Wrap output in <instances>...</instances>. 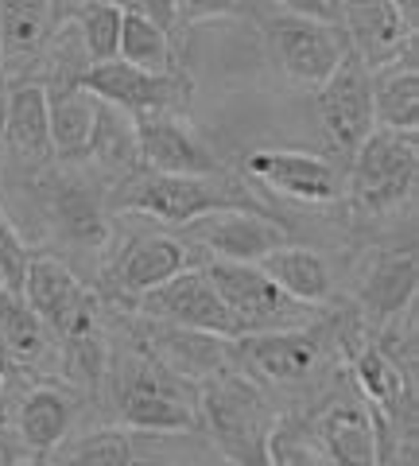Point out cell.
Returning <instances> with one entry per match:
<instances>
[{"label":"cell","mask_w":419,"mask_h":466,"mask_svg":"<svg viewBox=\"0 0 419 466\" xmlns=\"http://www.w3.org/2000/svg\"><path fill=\"white\" fill-rule=\"evenodd\" d=\"M256 268L264 272L284 296L307 303V308H326V303L334 299V276H330V265L323 260V253L307 249V245L287 241L280 249H272Z\"/></svg>","instance_id":"obj_25"},{"label":"cell","mask_w":419,"mask_h":466,"mask_svg":"<svg viewBox=\"0 0 419 466\" xmlns=\"http://www.w3.org/2000/svg\"><path fill=\"white\" fill-rule=\"evenodd\" d=\"M195 265H198V253L179 233L144 229V233H133V238L125 241V249L109 260L105 284L121 303H136L140 296H148L152 288L167 284L171 276H179Z\"/></svg>","instance_id":"obj_13"},{"label":"cell","mask_w":419,"mask_h":466,"mask_svg":"<svg viewBox=\"0 0 419 466\" xmlns=\"http://www.w3.org/2000/svg\"><path fill=\"white\" fill-rule=\"evenodd\" d=\"M20 466H59V462H51V455H27Z\"/></svg>","instance_id":"obj_39"},{"label":"cell","mask_w":419,"mask_h":466,"mask_svg":"<svg viewBox=\"0 0 419 466\" xmlns=\"http://www.w3.org/2000/svg\"><path fill=\"white\" fill-rule=\"evenodd\" d=\"M311 440L330 466H381L377 420L357 392L319 408V416L311 420Z\"/></svg>","instance_id":"obj_17"},{"label":"cell","mask_w":419,"mask_h":466,"mask_svg":"<svg viewBox=\"0 0 419 466\" xmlns=\"http://www.w3.org/2000/svg\"><path fill=\"white\" fill-rule=\"evenodd\" d=\"M198 424L229 466H272V440L280 431V412L237 366L198 385Z\"/></svg>","instance_id":"obj_2"},{"label":"cell","mask_w":419,"mask_h":466,"mask_svg":"<svg viewBox=\"0 0 419 466\" xmlns=\"http://www.w3.org/2000/svg\"><path fill=\"white\" fill-rule=\"evenodd\" d=\"M314 106H319V125L326 133L330 152H338V156H354L361 144L377 133L369 66L361 63L354 51L345 55L342 66L314 90Z\"/></svg>","instance_id":"obj_12"},{"label":"cell","mask_w":419,"mask_h":466,"mask_svg":"<svg viewBox=\"0 0 419 466\" xmlns=\"http://www.w3.org/2000/svg\"><path fill=\"white\" fill-rule=\"evenodd\" d=\"M0 140L5 148L32 167H47L51 152V133H47V94L39 82H16L8 86L5 97V121H0Z\"/></svg>","instance_id":"obj_22"},{"label":"cell","mask_w":419,"mask_h":466,"mask_svg":"<svg viewBox=\"0 0 419 466\" xmlns=\"http://www.w3.org/2000/svg\"><path fill=\"white\" fill-rule=\"evenodd\" d=\"M330 334H334V323L326 315L307 327L241 334L234 339L237 370L249 373L256 385H307L326 366Z\"/></svg>","instance_id":"obj_7"},{"label":"cell","mask_w":419,"mask_h":466,"mask_svg":"<svg viewBox=\"0 0 419 466\" xmlns=\"http://www.w3.org/2000/svg\"><path fill=\"white\" fill-rule=\"evenodd\" d=\"M90 159L97 164V171L117 187L121 179H128L133 171H140V159H136V125L133 116L113 109V106H101L97 113V133L90 144Z\"/></svg>","instance_id":"obj_27"},{"label":"cell","mask_w":419,"mask_h":466,"mask_svg":"<svg viewBox=\"0 0 419 466\" xmlns=\"http://www.w3.org/2000/svg\"><path fill=\"white\" fill-rule=\"evenodd\" d=\"M244 171L264 191L307 202V207H326V202H338L345 195V175L326 156H314V152L260 148L244 156Z\"/></svg>","instance_id":"obj_15"},{"label":"cell","mask_w":419,"mask_h":466,"mask_svg":"<svg viewBox=\"0 0 419 466\" xmlns=\"http://www.w3.org/2000/svg\"><path fill=\"white\" fill-rule=\"evenodd\" d=\"M0 342H5L12 361H16L24 373L39 370L43 361L55 354V339L47 334V327H43L32 315V308L8 288H0Z\"/></svg>","instance_id":"obj_26"},{"label":"cell","mask_w":419,"mask_h":466,"mask_svg":"<svg viewBox=\"0 0 419 466\" xmlns=\"http://www.w3.org/2000/svg\"><path fill=\"white\" fill-rule=\"evenodd\" d=\"M210 20H260L256 0H179V27Z\"/></svg>","instance_id":"obj_32"},{"label":"cell","mask_w":419,"mask_h":466,"mask_svg":"<svg viewBox=\"0 0 419 466\" xmlns=\"http://www.w3.org/2000/svg\"><path fill=\"white\" fill-rule=\"evenodd\" d=\"M78 404L82 392L63 381H35L16 400V420H12V431L20 435L27 455H55L75 428Z\"/></svg>","instance_id":"obj_19"},{"label":"cell","mask_w":419,"mask_h":466,"mask_svg":"<svg viewBox=\"0 0 419 466\" xmlns=\"http://www.w3.org/2000/svg\"><path fill=\"white\" fill-rule=\"evenodd\" d=\"M5 97H8V82H5V70H0V121H5Z\"/></svg>","instance_id":"obj_40"},{"label":"cell","mask_w":419,"mask_h":466,"mask_svg":"<svg viewBox=\"0 0 419 466\" xmlns=\"http://www.w3.org/2000/svg\"><path fill=\"white\" fill-rule=\"evenodd\" d=\"M27 459V447L20 443V435L12 431L8 420H0V466H20Z\"/></svg>","instance_id":"obj_36"},{"label":"cell","mask_w":419,"mask_h":466,"mask_svg":"<svg viewBox=\"0 0 419 466\" xmlns=\"http://www.w3.org/2000/svg\"><path fill=\"white\" fill-rule=\"evenodd\" d=\"M272 466H330V462L314 447H307V440H299V435H287L280 428L276 440H272Z\"/></svg>","instance_id":"obj_34"},{"label":"cell","mask_w":419,"mask_h":466,"mask_svg":"<svg viewBox=\"0 0 419 466\" xmlns=\"http://www.w3.org/2000/svg\"><path fill=\"white\" fill-rule=\"evenodd\" d=\"M20 299L47 327L55 346H70L101 330V296L70 272L66 260L51 253H32Z\"/></svg>","instance_id":"obj_5"},{"label":"cell","mask_w":419,"mask_h":466,"mask_svg":"<svg viewBox=\"0 0 419 466\" xmlns=\"http://www.w3.org/2000/svg\"><path fill=\"white\" fill-rule=\"evenodd\" d=\"M419 175V137L415 133H384L377 128L350 156L345 171V198L357 214H393L415 191Z\"/></svg>","instance_id":"obj_4"},{"label":"cell","mask_w":419,"mask_h":466,"mask_svg":"<svg viewBox=\"0 0 419 466\" xmlns=\"http://www.w3.org/2000/svg\"><path fill=\"white\" fill-rule=\"evenodd\" d=\"M179 238L206 260L225 265H260L272 249L292 241V233L272 210H218L183 226Z\"/></svg>","instance_id":"obj_10"},{"label":"cell","mask_w":419,"mask_h":466,"mask_svg":"<svg viewBox=\"0 0 419 466\" xmlns=\"http://www.w3.org/2000/svg\"><path fill=\"white\" fill-rule=\"evenodd\" d=\"M27 260H32V249H27V241L20 238L16 222H12L5 202H0V288H8V291H16L20 296Z\"/></svg>","instance_id":"obj_31"},{"label":"cell","mask_w":419,"mask_h":466,"mask_svg":"<svg viewBox=\"0 0 419 466\" xmlns=\"http://www.w3.org/2000/svg\"><path fill=\"white\" fill-rule=\"evenodd\" d=\"M136 125V159L140 171L160 175H225L214 144L186 121V113L140 116Z\"/></svg>","instance_id":"obj_14"},{"label":"cell","mask_w":419,"mask_h":466,"mask_svg":"<svg viewBox=\"0 0 419 466\" xmlns=\"http://www.w3.org/2000/svg\"><path fill=\"white\" fill-rule=\"evenodd\" d=\"M78 5H85V0H55V20H63L70 8H78Z\"/></svg>","instance_id":"obj_38"},{"label":"cell","mask_w":419,"mask_h":466,"mask_svg":"<svg viewBox=\"0 0 419 466\" xmlns=\"http://www.w3.org/2000/svg\"><path fill=\"white\" fill-rule=\"evenodd\" d=\"M43 94H47L51 152L59 159H66V164L90 159L101 101L94 94H85L82 86H43Z\"/></svg>","instance_id":"obj_23"},{"label":"cell","mask_w":419,"mask_h":466,"mask_svg":"<svg viewBox=\"0 0 419 466\" xmlns=\"http://www.w3.org/2000/svg\"><path fill=\"white\" fill-rule=\"evenodd\" d=\"M419 260L415 249H388L369 265L361 280V319L373 327H388L404 319L415 303Z\"/></svg>","instance_id":"obj_21"},{"label":"cell","mask_w":419,"mask_h":466,"mask_svg":"<svg viewBox=\"0 0 419 466\" xmlns=\"http://www.w3.org/2000/svg\"><path fill=\"white\" fill-rule=\"evenodd\" d=\"M39 195H43V210H47L51 226L63 241L90 253H101L109 245L113 226L105 210V191L94 179L70 171H51L39 183Z\"/></svg>","instance_id":"obj_16"},{"label":"cell","mask_w":419,"mask_h":466,"mask_svg":"<svg viewBox=\"0 0 419 466\" xmlns=\"http://www.w3.org/2000/svg\"><path fill=\"white\" fill-rule=\"evenodd\" d=\"M284 12H295V16H311V20H326L338 24V0H276ZM342 27V24H338Z\"/></svg>","instance_id":"obj_35"},{"label":"cell","mask_w":419,"mask_h":466,"mask_svg":"<svg viewBox=\"0 0 419 466\" xmlns=\"http://www.w3.org/2000/svg\"><path fill=\"white\" fill-rule=\"evenodd\" d=\"M59 466H136L133 431L125 428H97L66 451Z\"/></svg>","instance_id":"obj_30"},{"label":"cell","mask_w":419,"mask_h":466,"mask_svg":"<svg viewBox=\"0 0 419 466\" xmlns=\"http://www.w3.org/2000/svg\"><path fill=\"white\" fill-rule=\"evenodd\" d=\"M338 24L350 39V51L369 70L396 63L415 47V27L400 16L393 0H338Z\"/></svg>","instance_id":"obj_18"},{"label":"cell","mask_w":419,"mask_h":466,"mask_svg":"<svg viewBox=\"0 0 419 466\" xmlns=\"http://www.w3.org/2000/svg\"><path fill=\"white\" fill-rule=\"evenodd\" d=\"M133 311H136V319H148V323L218 334V339H237L234 315L225 311L218 288L210 284V276L202 272V265L171 276L160 288H152L148 296H140L133 303Z\"/></svg>","instance_id":"obj_11"},{"label":"cell","mask_w":419,"mask_h":466,"mask_svg":"<svg viewBox=\"0 0 419 466\" xmlns=\"http://www.w3.org/2000/svg\"><path fill=\"white\" fill-rule=\"evenodd\" d=\"M373 90V121L384 133H415L419 125V70L415 47L404 51L396 63L369 70Z\"/></svg>","instance_id":"obj_24"},{"label":"cell","mask_w":419,"mask_h":466,"mask_svg":"<svg viewBox=\"0 0 419 466\" xmlns=\"http://www.w3.org/2000/svg\"><path fill=\"white\" fill-rule=\"evenodd\" d=\"M109 207L117 214L152 218L167 229H183L218 210H268L241 183L225 175H160L133 171L109 191Z\"/></svg>","instance_id":"obj_3"},{"label":"cell","mask_w":419,"mask_h":466,"mask_svg":"<svg viewBox=\"0 0 419 466\" xmlns=\"http://www.w3.org/2000/svg\"><path fill=\"white\" fill-rule=\"evenodd\" d=\"M393 5H396V12H400V16H404V20H408V24L415 27V16H419V0H393Z\"/></svg>","instance_id":"obj_37"},{"label":"cell","mask_w":419,"mask_h":466,"mask_svg":"<svg viewBox=\"0 0 419 466\" xmlns=\"http://www.w3.org/2000/svg\"><path fill=\"white\" fill-rule=\"evenodd\" d=\"M63 20L75 24V32L82 39L85 55H90V63H109V58H117V39H121L125 12L113 5V0H85V5L70 8Z\"/></svg>","instance_id":"obj_29"},{"label":"cell","mask_w":419,"mask_h":466,"mask_svg":"<svg viewBox=\"0 0 419 466\" xmlns=\"http://www.w3.org/2000/svg\"><path fill=\"white\" fill-rule=\"evenodd\" d=\"M82 90L94 94L101 106H113L128 113L133 121L140 116H160V113H186L195 94V78L186 70H171V75H144V70L109 58V63H94L82 75Z\"/></svg>","instance_id":"obj_9"},{"label":"cell","mask_w":419,"mask_h":466,"mask_svg":"<svg viewBox=\"0 0 419 466\" xmlns=\"http://www.w3.org/2000/svg\"><path fill=\"white\" fill-rule=\"evenodd\" d=\"M210 284L218 288L225 311L234 315L237 339L241 334H264V330H287L307 327L323 315V308H307L268 280L256 265H225V260H198Z\"/></svg>","instance_id":"obj_8"},{"label":"cell","mask_w":419,"mask_h":466,"mask_svg":"<svg viewBox=\"0 0 419 466\" xmlns=\"http://www.w3.org/2000/svg\"><path fill=\"white\" fill-rule=\"evenodd\" d=\"M5 389H8V381H5V377H0V408H5Z\"/></svg>","instance_id":"obj_41"},{"label":"cell","mask_w":419,"mask_h":466,"mask_svg":"<svg viewBox=\"0 0 419 466\" xmlns=\"http://www.w3.org/2000/svg\"><path fill=\"white\" fill-rule=\"evenodd\" d=\"M256 24L264 32V47L272 63L280 66V75L303 90H319L350 55V39L338 24L295 16V12H268Z\"/></svg>","instance_id":"obj_6"},{"label":"cell","mask_w":419,"mask_h":466,"mask_svg":"<svg viewBox=\"0 0 419 466\" xmlns=\"http://www.w3.org/2000/svg\"><path fill=\"white\" fill-rule=\"evenodd\" d=\"M125 16H140L155 27H164L167 35L179 32V0H113Z\"/></svg>","instance_id":"obj_33"},{"label":"cell","mask_w":419,"mask_h":466,"mask_svg":"<svg viewBox=\"0 0 419 466\" xmlns=\"http://www.w3.org/2000/svg\"><path fill=\"white\" fill-rule=\"evenodd\" d=\"M105 385H113L117 428L144 435H183L198 428V389L155 361L144 342H133L121 358L109 354Z\"/></svg>","instance_id":"obj_1"},{"label":"cell","mask_w":419,"mask_h":466,"mask_svg":"<svg viewBox=\"0 0 419 466\" xmlns=\"http://www.w3.org/2000/svg\"><path fill=\"white\" fill-rule=\"evenodd\" d=\"M55 24V0H0V70L8 86L24 78V66H39Z\"/></svg>","instance_id":"obj_20"},{"label":"cell","mask_w":419,"mask_h":466,"mask_svg":"<svg viewBox=\"0 0 419 466\" xmlns=\"http://www.w3.org/2000/svg\"><path fill=\"white\" fill-rule=\"evenodd\" d=\"M117 58L128 66L144 70V75H171L179 70V47L175 35H167L164 27H155L140 16L121 20V39H117Z\"/></svg>","instance_id":"obj_28"}]
</instances>
